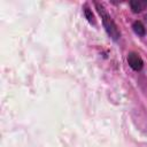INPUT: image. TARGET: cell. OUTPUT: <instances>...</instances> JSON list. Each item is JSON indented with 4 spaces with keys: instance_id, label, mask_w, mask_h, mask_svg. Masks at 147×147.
Masks as SVG:
<instances>
[{
    "instance_id": "7a4b0ae2",
    "label": "cell",
    "mask_w": 147,
    "mask_h": 147,
    "mask_svg": "<svg viewBox=\"0 0 147 147\" xmlns=\"http://www.w3.org/2000/svg\"><path fill=\"white\" fill-rule=\"evenodd\" d=\"M127 62H129L130 67L133 70H137V71L140 70L142 68V65H144V62H142L141 57L136 53H130L127 55Z\"/></svg>"
},
{
    "instance_id": "3957f363",
    "label": "cell",
    "mask_w": 147,
    "mask_h": 147,
    "mask_svg": "<svg viewBox=\"0 0 147 147\" xmlns=\"http://www.w3.org/2000/svg\"><path fill=\"white\" fill-rule=\"evenodd\" d=\"M131 8H132V10L134 11V13H138V11H140L142 8H144V6H146L147 5V1H131Z\"/></svg>"
},
{
    "instance_id": "6da1fadb",
    "label": "cell",
    "mask_w": 147,
    "mask_h": 147,
    "mask_svg": "<svg viewBox=\"0 0 147 147\" xmlns=\"http://www.w3.org/2000/svg\"><path fill=\"white\" fill-rule=\"evenodd\" d=\"M96 8H98V11H99V13H100V15H101V18H102L103 25H105V28H106V30H107L108 34H109L113 39H115V40H116V39H118V38H119V31H118V29H117L116 24L114 23V21L111 20V17L106 13L105 8H103L101 5L96 3Z\"/></svg>"
},
{
    "instance_id": "5b68a950",
    "label": "cell",
    "mask_w": 147,
    "mask_h": 147,
    "mask_svg": "<svg viewBox=\"0 0 147 147\" xmlns=\"http://www.w3.org/2000/svg\"><path fill=\"white\" fill-rule=\"evenodd\" d=\"M85 14H86V16H87L88 21H90L91 23H94V20H93L94 17H93V15H92V14L90 13V10H88V9H86V10H85Z\"/></svg>"
},
{
    "instance_id": "277c9868",
    "label": "cell",
    "mask_w": 147,
    "mask_h": 147,
    "mask_svg": "<svg viewBox=\"0 0 147 147\" xmlns=\"http://www.w3.org/2000/svg\"><path fill=\"white\" fill-rule=\"evenodd\" d=\"M133 30L138 36H144L145 34V26L140 22H134L133 23Z\"/></svg>"
}]
</instances>
